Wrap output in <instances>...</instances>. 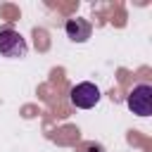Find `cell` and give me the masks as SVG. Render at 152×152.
<instances>
[{
  "mask_svg": "<svg viewBox=\"0 0 152 152\" xmlns=\"http://www.w3.org/2000/svg\"><path fill=\"white\" fill-rule=\"evenodd\" d=\"M126 104H128V109H131L133 114H138V116H150V114H152V86H150V83H138V86L131 90Z\"/></svg>",
  "mask_w": 152,
  "mask_h": 152,
  "instance_id": "obj_1",
  "label": "cell"
},
{
  "mask_svg": "<svg viewBox=\"0 0 152 152\" xmlns=\"http://www.w3.org/2000/svg\"><path fill=\"white\" fill-rule=\"evenodd\" d=\"M26 52H28V45L14 28H2L0 31V55L2 57L19 59V57H26Z\"/></svg>",
  "mask_w": 152,
  "mask_h": 152,
  "instance_id": "obj_2",
  "label": "cell"
},
{
  "mask_svg": "<svg viewBox=\"0 0 152 152\" xmlns=\"http://www.w3.org/2000/svg\"><path fill=\"white\" fill-rule=\"evenodd\" d=\"M97 100H100V90H97L95 83L83 81V83H78V86L71 88V102L78 109H90V107L97 104Z\"/></svg>",
  "mask_w": 152,
  "mask_h": 152,
  "instance_id": "obj_3",
  "label": "cell"
},
{
  "mask_svg": "<svg viewBox=\"0 0 152 152\" xmlns=\"http://www.w3.org/2000/svg\"><path fill=\"white\" fill-rule=\"evenodd\" d=\"M66 36L74 40V43H86L88 38H90V24L86 21V19H81V17H76V19H69L66 21Z\"/></svg>",
  "mask_w": 152,
  "mask_h": 152,
  "instance_id": "obj_4",
  "label": "cell"
}]
</instances>
